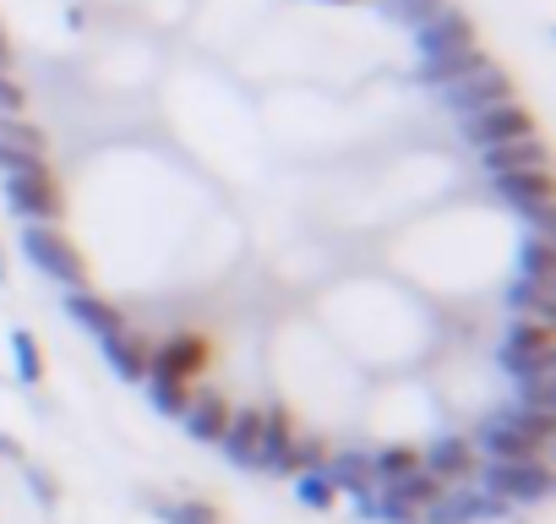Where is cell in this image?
I'll use <instances>...</instances> for the list:
<instances>
[{
	"label": "cell",
	"instance_id": "1",
	"mask_svg": "<svg viewBox=\"0 0 556 524\" xmlns=\"http://www.w3.org/2000/svg\"><path fill=\"white\" fill-rule=\"evenodd\" d=\"M556 437V415L540 410H518V404H496L475 421L469 442L480 448V459H545Z\"/></svg>",
	"mask_w": 556,
	"mask_h": 524
},
{
	"label": "cell",
	"instance_id": "12",
	"mask_svg": "<svg viewBox=\"0 0 556 524\" xmlns=\"http://www.w3.org/2000/svg\"><path fill=\"white\" fill-rule=\"evenodd\" d=\"M50 170V137L28 115H0V175Z\"/></svg>",
	"mask_w": 556,
	"mask_h": 524
},
{
	"label": "cell",
	"instance_id": "32",
	"mask_svg": "<svg viewBox=\"0 0 556 524\" xmlns=\"http://www.w3.org/2000/svg\"><path fill=\"white\" fill-rule=\"evenodd\" d=\"M0 115H28V88L12 72H0Z\"/></svg>",
	"mask_w": 556,
	"mask_h": 524
},
{
	"label": "cell",
	"instance_id": "2",
	"mask_svg": "<svg viewBox=\"0 0 556 524\" xmlns=\"http://www.w3.org/2000/svg\"><path fill=\"white\" fill-rule=\"evenodd\" d=\"M475 486L518 513V508H540V502H551L556 475H551V459H480Z\"/></svg>",
	"mask_w": 556,
	"mask_h": 524
},
{
	"label": "cell",
	"instance_id": "29",
	"mask_svg": "<svg viewBox=\"0 0 556 524\" xmlns=\"http://www.w3.org/2000/svg\"><path fill=\"white\" fill-rule=\"evenodd\" d=\"M442 7H453V0H377V12L399 28H420L426 17H437Z\"/></svg>",
	"mask_w": 556,
	"mask_h": 524
},
{
	"label": "cell",
	"instance_id": "26",
	"mask_svg": "<svg viewBox=\"0 0 556 524\" xmlns=\"http://www.w3.org/2000/svg\"><path fill=\"white\" fill-rule=\"evenodd\" d=\"M142 394H148V410H153V415L180 421V410H186V399H191V383L164 377V372H148V377H142Z\"/></svg>",
	"mask_w": 556,
	"mask_h": 524
},
{
	"label": "cell",
	"instance_id": "9",
	"mask_svg": "<svg viewBox=\"0 0 556 524\" xmlns=\"http://www.w3.org/2000/svg\"><path fill=\"white\" fill-rule=\"evenodd\" d=\"M409 45H415V61H442V55H458V50L480 45V28L464 7H442L437 17L409 28Z\"/></svg>",
	"mask_w": 556,
	"mask_h": 524
},
{
	"label": "cell",
	"instance_id": "6",
	"mask_svg": "<svg viewBox=\"0 0 556 524\" xmlns=\"http://www.w3.org/2000/svg\"><path fill=\"white\" fill-rule=\"evenodd\" d=\"M491 197L523 219V229H551L556 219V191L551 170H523V175H491Z\"/></svg>",
	"mask_w": 556,
	"mask_h": 524
},
{
	"label": "cell",
	"instance_id": "28",
	"mask_svg": "<svg viewBox=\"0 0 556 524\" xmlns=\"http://www.w3.org/2000/svg\"><path fill=\"white\" fill-rule=\"evenodd\" d=\"M409 470H420V448H415V442H382V448H371V475H377V486H388V481H399V475H409Z\"/></svg>",
	"mask_w": 556,
	"mask_h": 524
},
{
	"label": "cell",
	"instance_id": "10",
	"mask_svg": "<svg viewBox=\"0 0 556 524\" xmlns=\"http://www.w3.org/2000/svg\"><path fill=\"white\" fill-rule=\"evenodd\" d=\"M437 99H442V110H447V115H475V110H485V104L513 99V77H507V66L485 61V66H475V72L453 77L447 88H437Z\"/></svg>",
	"mask_w": 556,
	"mask_h": 524
},
{
	"label": "cell",
	"instance_id": "35",
	"mask_svg": "<svg viewBox=\"0 0 556 524\" xmlns=\"http://www.w3.org/2000/svg\"><path fill=\"white\" fill-rule=\"evenodd\" d=\"M12 279V257H7V246H0V285Z\"/></svg>",
	"mask_w": 556,
	"mask_h": 524
},
{
	"label": "cell",
	"instance_id": "11",
	"mask_svg": "<svg viewBox=\"0 0 556 524\" xmlns=\"http://www.w3.org/2000/svg\"><path fill=\"white\" fill-rule=\"evenodd\" d=\"M295 415L290 404H262V448H256V475H278V481H290L295 475Z\"/></svg>",
	"mask_w": 556,
	"mask_h": 524
},
{
	"label": "cell",
	"instance_id": "34",
	"mask_svg": "<svg viewBox=\"0 0 556 524\" xmlns=\"http://www.w3.org/2000/svg\"><path fill=\"white\" fill-rule=\"evenodd\" d=\"M0 72H12V39H7V23H0Z\"/></svg>",
	"mask_w": 556,
	"mask_h": 524
},
{
	"label": "cell",
	"instance_id": "5",
	"mask_svg": "<svg viewBox=\"0 0 556 524\" xmlns=\"http://www.w3.org/2000/svg\"><path fill=\"white\" fill-rule=\"evenodd\" d=\"M540 132V121H534V110L529 104H518V99H502V104H485V110H475V115H458V142L464 148H496V142H518V137H534Z\"/></svg>",
	"mask_w": 556,
	"mask_h": 524
},
{
	"label": "cell",
	"instance_id": "22",
	"mask_svg": "<svg viewBox=\"0 0 556 524\" xmlns=\"http://www.w3.org/2000/svg\"><path fill=\"white\" fill-rule=\"evenodd\" d=\"M513 274L518 279H551L556 285V240L551 229H523L513 246Z\"/></svg>",
	"mask_w": 556,
	"mask_h": 524
},
{
	"label": "cell",
	"instance_id": "14",
	"mask_svg": "<svg viewBox=\"0 0 556 524\" xmlns=\"http://www.w3.org/2000/svg\"><path fill=\"white\" fill-rule=\"evenodd\" d=\"M420 470L437 475L442 486H464V481H475V470H480V448L469 442V432H437V437L420 448Z\"/></svg>",
	"mask_w": 556,
	"mask_h": 524
},
{
	"label": "cell",
	"instance_id": "21",
	"mask_svg": "<svg viewBox=\"0 0 556 524\" xmlns=\"http://www.w3.org/2000/svg\"><path fill=\"white\" fill-rule=\"evenodd\" d=\"M323 470H328V481L339 486V497L377 491V475H371V448H328Z\"/></svg>",
	"mask_w": 556,
	"mask_h": 524
},
{
	"label": "cell",
	"instance_id": "16",
	"mask_svg": "<svg viewBox=\"0 0 556 524\" xmlns=\"http://www.w3.org/2000/svg\"><path fill=\"white\" fill-rule=\"evenodd\" d=\"M480 175H523V170H551V142L534 132V137H518V142H496V148H480L475 153Z\"/></svg>",
	"mask_w": 556,
	"mask_h": 524
},
{
	"label": "cell",
	"instance_id": "8",
	"mask_svg": "<svg viewBox=\"0 0 556 524\" xmlns=\"http://www.w3.org/2000/svg\"><path fill=\"white\" fill-rule=\"evenodd\" d=\"M502 519H513V508L496 502V497H485L475 481L442 486V491L426 502V513H420V524H502Z\"/></svg>",
	"mask_w": 556,
	"mask_h": 524
},
{
	"label": "cell",
	"instance_id": "15",
	"mask_svg": "<svg viewBox=\"0 0 556 524\" xmlns=\"http://www.w3.org/2000/svg\"><path fill=\"white\" fill-rule=\"evenodd\" d=\"M61 312L99 345V339H110V334H126L131 323H126V307H115L110 296H99V290H66L61 296Z\"/></svg>",
	"mask_w": 556,
	"mask_h": 524
},
{
	"label": "cell",
	"instance_id": "27",
	"mask_svg": "<svg viewBox=\"0 0 556 524\" xmlns=\"http://www.w3.org/2000/svg\"><path fill=\"white\" fill-rule=\"evenodd\" d=\"M12 366H17V383L23 388H39L45 383V350H39V334L34 328H12Z\"/></svg>",
	"mask_w": 556,
	"mask_h": 524
},
{
	"label": "cell",
	"instance_id": "20",
	"mask_svg": "<svg viewBox=\"0 0 556 524\" xmlns=\"http://www.w3.org/2000/svg\"><path fill=\"white\" fill-rule=\"evenodd\" d=\"M148 345L153 339H142V334H110V339H99V355H104V366H110V377L115 383H131V388H142V377H148Z\"/></svg>",
	"mask_w": 556,
	"mask_h": 524
},
{
	"label": "cell",
	"instance_id": "19",
	"mask_svg": "<svg viewBox=\"0 0 556 524\" xmlns=\"http://www.w3.org/2000/svg\"><path fill=\"white\" fill-rule=\"evenodd\" d=\"M502 312L523 323H556V285L551 279H507L502 285Z\"/></svg>",
	"mask_w": 556,
	"mask_h": 524
},
{
	"label": "cell",
	"instance_id": "7",
	"mask_svg": "<svg viewBox=\"0 0 556 524\" xmlns=\"http://www.w3.org/2000/svg\"><path fill=\"white\" fill-rule=\"evenodd\" d=\"M0 202H7L23 224H55L61 208V186L50 170H23V175H0Z\"/></svg>",
	"mask_w": 556,
	"mask_h": 524
},
{
	"label": "cell",
	"instance_id": "13",
	"mask_svg": "<svg viewBox=\"0 0 556 524\" xmlns=\"http://www.w3.org/2000/svg\"><path fill=\"white\" fill-rule=\"evenodd\" d=\"M213 361V339L207 334H169L159 345H148V372H164V377H180V383H197Z\"/></svg>",
	"mask_w": 556,
	"mask_h": 524
},
{
	"label": "cell",
	"instance_id": "25",
	"mask_svg": "<svg viewBox=\"0 0 556 524\" xmlns=\"http://www.w3.org/2000/svg\"><path fill=\"white\" fill-rule=\"evenodd\" d=\"M290 491H295V502H301L306 513H333V508H339V486L328 481L323 464H317V470H295V475H290Z\"/></svg>",
	"mask_w": 556,
	"mask_h": 524
},
{
	"label": "cell",
	"instance_id": "36",
	"mask_svg": "<svg viewBox=\"0 0 556 524\" xmlns=\"http://www.w3.org/2000/svg\"><path fill=\"white\" fill-rule=\"evenodd\" d=\"M317 7H361V0H317Z\"/></svg>",
	"mask_w": 556,
	"mask_h": 524
},
{
	"label": "cell",
	"instance_id": "4",
	"mask_svg": "<svg viewBox=\"0 0 556 524\" xmlns=\"http://www.w3.org/2000/svg\"><path fill=\"white\" fill-rule=\"evenodd\" d=\"M496 372L507 383L556 377V323H523V317H513L507 334L496 339Z\"/></svg>",
	"mask_w": 556,
	"mask_h": 524
},
{
	"label": "cell",
	"instance_id": "30",
	"mask_svg": "<svg viewBox=\"0 0 556 524\" xmlns=\"http://www.w3.org/2000/svg\"><path fill=\"white\" fill-rule=\"evenodd\" d=\"M513 404L518 410L556 415V377H523V383H513Z\"/></svg>",
	"mask_w": 556,
	"mask_h": 524
},
{
	"label": "cell",
	"instance_id": "24",
	"mask_svg": "<svg viewBox=\"0 0 556 524\" xmlns=\"http://www.w3.org/2000/svg\"><path fill=\"white\" fill-rule=\"evenodd\" d=\"M148 513L159 524H224V513L202 497H148Z\"/></svg>",
	"mask_w": 556,
	"mask_h": 524
},
{
	"label": "cell",
	"instance_id": "23",
	"mask_svg": "<svg viewBox=\"0 0 556 524\" xmlns=\"http://www.w3.org/2000/svg\"><path fill=\"white\" fill-rule=\"evenodd\" d=\"M491 55L480 50V45H469V50H458V55H442V61H415V72H409V83L415 88H447L453 77H464V72H475V66H485Z\"/></svg>",
	"mask_w": 556,
	"mask_h": 524
},
{
	"label": "cell",
	"instance_id": "17",
	"mask_svg": "<svg viewBox=\"0 0 556 524\" xmlns=\"http://www.w3.org/2000/svg\"><path fill=\"white\" fill-rule=\"evenodd\" d=\"M229 399L218 394V388H191V399H186V410H180V432L191 437V442H202V448H218V437H224V426H229Z\"/></svg>",
	"mask_w": 556,
	"mask_h": 524
},
{
	"label": "cell",
	"instance_id": "31",
	"mask_svg": "<svg viewBox=\"0 0 556 524\" xmlns=\"http://www.w3.org/2000/svg\"><path fill=\"white\" fill-rule=\"evenodd\" d=\"M23 486H28V497H34L39 508H61V481H55L45 464L23 459Z\"/></svg>",
	"mask_w": 556,
	"mask_h": 524
},
{
	"label": "cell",
	"instance_id": "18",
	"mask_svg": "<svg viewBox=\"0 0 556 524\" xmlns=\"http://www.w3.org/2000/svg\"><path fill=\"white\" fill-rule=\"evenodd\" d=\"M256 448H262V404H235V410H229V426H224V437H218V453H224L235 470L256 475Z\"/></svg>",
	"mask_w": 556,
	"mask_h": 524
},
{
	"label": "cell",
	"instance_id": "3",
	"mask_svg": "<svg viewBox=\"0 0 556 524\" xmlns=\"http://www.w3.org/2000/svg\"><path fill=\"white\" fill-rule=\"evenodd\" d=\"M23 257L39 279L61 290H88V257L61 224H23Z\"/></svg>",
	"mask_w": 556,
	"mask_h": 524
},
{
	"label": "cell",
	"instance_id": "33",
	"mask_svg": "<svg viewBox=\"0 0 556 524\" xmlns=\"http://www.w3.org/2000/svg\"><path fill=\"white\" fill-rule=\"evenodd\" d=\"M0 459H12V464H23V442H17L12 432H0Z\"/></svg>",
	"mask_w": 556,
	"mask_h": 524
}]
</instances>
